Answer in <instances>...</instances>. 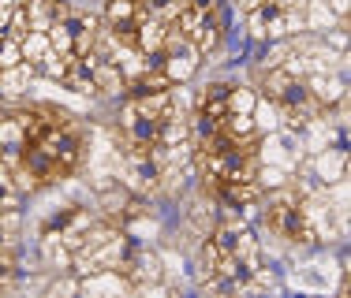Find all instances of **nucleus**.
Masks as SVG:
<instances>
[{"label":"nucleus","instance_id":"nucleus-16","mask_svg":"<svg viewBox=\"0 0 351 298\" xmlns=\"http://www.w3.org/2000/svg\"><path fill=\"white\" fill-rule=\"evenodd\" d=\"M0 4H8V0H0Z\"/></svg>","mask_w":351,"mask_h":298},{"label":"nucleus","instance_id":"nucleus-6","mask_svg":"<svg viewBox=\"0 0 351 298\" xmlns=\"http://www.w3.org/2000/svg\"><path fill=\"white\" fill-rule=\"evenodd\" d=\"M306 90L314 94V101L322 109L337 105L340 97H348V82H344V71H317V74H306Z\"/></svg>","mask_w":351,"mask_h":298},{"label":"nucleus","instance_id":"nucleus-13","mask_svg":"<svg viewBox=\"0 0 351 298\" xmlns=\"http://www.w3.org/2000/svg\"><path fill=\"white\" fill-rule=\"evenodd\" d=\"M258 101V90L254 86H228V97H224V105H228V112H250Z\"/></svg>","mask_w":351,"mask_h":298},{"label":"nucleus","instance_id":"nucleus-7","mask_svg":"<svg viewBox=\"0 0 351 298\" xmlns=\"http://www.w3.org/2000/svg\"><path fill=\"white\" fill-rule=\"evenodd\" d=\"M34 74H38V64H30V60H19L15 68L0 71V97H4V101H19V97H27Z\"/></svg>","mask_w":351,"mask_h":298},{"label":"nucleus","instance_id":"nucleus-5","mask_svg":"<svg viewBox=\"0 0 351 298\" xmlns=\"http://www.w3.org/2000/svg\"><path fill=\"white\" fill-rule=\"evenodd\" d=\"M131 280L116 269H97L90 276H79V295H90V298H112V295H131Z\"/></svg>","mask_w":351,"mask_h":298},{"label":"nucleus","instance_id":"nucleus-4","mask_svg":"<svg viewBox=\"0 0 351 298\" xmlns=\"http://www.w3.org/2000/svg\"><path fill=\"white\" fill-rule=\"evenodd\" d=\"M213 224H217V202L202 190H195L183 202V231H191L195 239H210Z\"/></svg>","mask_w":351,"mask_h":298},{"label":"nucleus","instance_id":"nucleus-2","mask_svg":"<svg viewBox=\"0 0 351 298\" xmlns=\"http://www.w3.org/2000/svg\"><path fill=\"white\" fill-rule=\"evenodd\" d=\"M303 168L311 172V179L322 187L340 183V179H348V153H344V146H325V149H317V153H306Z\"/></svg>","mask_w":351,"mask_h":298},{"label":"nucleus","instance_id":"nucleus-1","mask_svg":"<svg viewBox=\"0 0 351 298\" xmlns=\"http://www.w3.org/2000/svg\"><path fill=\"white\" fill-rule=\"evenodd\" d=\"M157 64H161V71L169 74V82L176 86V82H191L198 74V68H202V53H198L187 38H180L176 45H169L161 56H157Z\"/></svg>","mask_w":351,"mask_h":298},{"label":"nucleus","instance_id":"nucleus-8","mask_svg":"<svg viewBox=\"0 0 351 298\" xmlns=\"http://www.w3.org/2000/svg\"><path fill=\"white\" fill-rule=\"evenodd\" d=\"M38 250L49 272H71V250L60 243V235H38Z\"/></svg>","mask_w":351,"mask_h":298},{"label":"nucleus","instance_id":"nucleus-15","mask_svg":"<svg viewBox=\"0 0 351 298\" xmlns=\"http://www.w3.org/2000/svg\"><path fill=\"white\" fill-rule=\"evenodd\" d=\"M19 60H23V49H19V41H15V38H8V34H0V71L15 68Z\"/></svg>","mask_w":351,"mask_h":298},{"label":"nucleus","instance_id":"nucleus-3","mask_svg":"<svg viewBox=\"0 0 351 298\" xmlns=\"http://www.w3.org/2000/svg\"><path fill=\"white\" fill-rule=\"evenodd\" d=\"M79 60H82V68L90 71V79H94L97 97H123L128 94V79H123V71L116 68L108 56L86 53V56H79Z\"/></svg>","mask_w":351,"mask_h":298},{"label":"nucleus","instance_id":"nucleus-12","mask_svg":"<svg viewBox=\"0 0 351 298\" xmlns=\"http://www.w3.org/2000/svg\"><path fill=\"white\" fill-rule=\"evenodd\" d=\"M19 49H23V60L38 64L41 56L49 53V38H45V30H30V34H23V38H19Z\"/></svg>","mask_w":351,"mask_h":298},{"label":"nucleus","instance_id":"nucleus-11","mask_svg":"<svg viewBox=\"0 0 351 298\" xmlns=\"http://www.w3.org/2000/svg\"><path fill=\"white\" fill-rule=\"evenodd\" d=\"M250 120H254V131H258V135H273V131L280 127V105L258 94L254 109H250Z\"/></svg>","mask_w":351,"mask_h":298},{"label":"nucleus","instance_id":"nucleus-9","mask_svg":"<svg viewBox=\"0 0 351 298\" xmlns=\"http://www.w3.org/2000/svg\"><path fill=\"white\" fill-rule=\"evenodd\" d=\"M303 23H306V30H311V34L322 38L329 27H337V23H340V15L332 12L329 0H306V4H303Z\"/></svg>","mask_w":351,"mask_h":298},{"label":"nucleus","instance_id":"nucleus-14","mask_svg":"<svg viewBox=\"0 0 351 298\" xmlns=\"http://www.w3.org/2000/svg\"><path fill=\"white\" fill-rule=\"evenodd\" d=\"M291 53H295V49H291V38H277L269 49H265L262 71H265V68H280V64H288V56H291Z\"/></svg>","mask_w":351,"mask_h":298},{"label":"nucleus","instance_id":"nucleus-10","mask_svg":"<svg viewBox=\"0 0 351 298\" xmlns=\"http://www.w3.org/2000/svg\"><path fill=\"white\" fill-rule=\"evenodd\" d=\"M291 82H295V74H291L288 68H284V64H280V68H265L262 71V82H258V94H262V97H269V101H284V94H288V90H291Z\"/></svg>","mask_w":351,"mask_h":298}]
</instances>
